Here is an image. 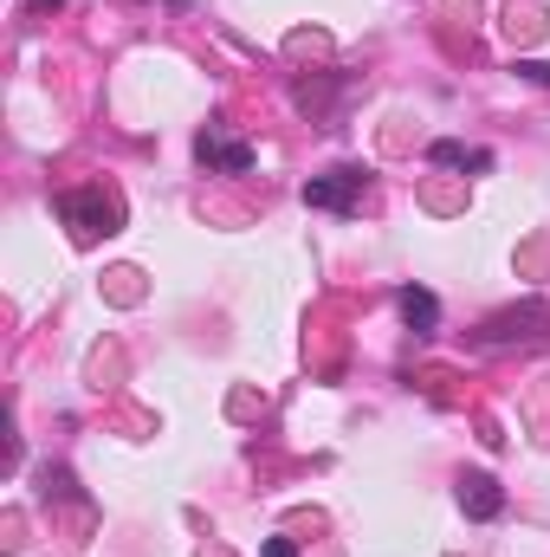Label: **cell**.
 I'll return each instance as SVG.
<instances>
[{
	"instance_id": "cell-1",
	"label": "cell",
	"mask_w": 550,
	"mask_h": 557,
	"mask_svg": "<svg viewBox=\"0 0 550 557\" xmlns=\"http://www.w3.org/2000/svg\"><path fill=\"white\" fill-rule=\"evenodd\" d=\"M59 221L78 240H98V234H117L124 227V201L111 188H72V195H59Z\"/></svg>"
},
{
	"instance_id": "cell-2",
	"label": "cell",
	"mask_w": 550,
	"mask_h": 557,
	"mask_svg": "<svg viewBox=\"0 0 550 557\" xmlns=\"http://www.w3.org/2000/svg\"><path fill=\"white\" fill-rule=\"evenodd\" d=\"M370 195V175L363 169H330V175H311L304 182V201L311 208H330V214H357Z\"/></svg>"
},
{
	"instance_id": "cell-3",
	"label": "cell",
	"mask_w": 550,
	"mask_h": 557,
	"mask_svg": "<svg viewBox=\"0 0 550 557\" xmlns=\"http://www.w3.org/2000/svg\"><path fill=\"white\" fill-rule=\"evenodd\" d=\"M201 162H208V169H227V175H247V169H253V149L208 124V131H201Z\"/></svg>"
},
{
	"instance_id": "cell-4",
	"label": "cell",
	"mask_w": 550,
	"mask_h": 557,
	"mask_svg": "<svg viewBox=\"0 0 550 557\" xmlns=\"http://www.w3.org/2000/svg\"><path fill=\"white\" fill-rule=\"evenodd\" d=\"M460 506H466L473 519H499V512H505V493H499V480L466 473V480H460Z\"/></svg>"
},
{
	"instance_id": "cell-5",
	"label": "cell",
	"mask_w": 550,
	"mask_h": 557,
	"mask_svg": "<svg viewBox=\"0 0 550 557\" xmlns=\"http://www.w3.org/2000/svg\"><path fill=\"white\" fill-rule=\"evenodd\" d=\"M402 318H409L414 331H434V324H440V305H434V292H421V285H402Z\"/></svg>"
},
{
	"instance_id": "cell-6",
	"label": "cell",
	"mask_w": 550,
	"mask_h": 557,
	"mask_svg": "<svg viewBox=\"0 0 550 557\" xmlns=\"http://www.w3.org/2000/svg\"><path fill=\"white\" fill-rule=\"evenodd\" d=\"M427 156L447 162V169H492V156H486V149H466V143H434Z\"/></svg>"
},
{
	"instance_id": "cell-7",
	"label": "cell",
	"mask_w": 550,
	"mask_h": 557,
	"mask_svg": "<svg viewBox=\"0 0 550 557\" xmlns=\"http://www.w3.org/2000/svg\"><path fill=\"white\" fill-rule=\"evenodd\" d=\"M266 557H298V552H291L285 539H266Z\"/></svg>"
},
{
	"instance_id": "cell-8",
	"label": "cell",
	"mask_w": 550,
	"mask_h": 557,
	"mask_svg": "<svg viewBox=\"0 0 550 557\" xmlns=\"http://www.w3.org/2000/svg\"><path fill=\"white\" fill-rule=\"evenodd\" d=\"M168 7H188V0H168Z\"/></svg>"
}]
</instances>
